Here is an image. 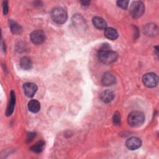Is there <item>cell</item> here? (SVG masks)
<instances>
[{"instance_id": "6da1fadb", "label": "cell", "mask_w": 159, "mask_h": 159, "mask_svg": "<svg viewBox=\"0 0 159 159\" xmlns=\"http://www.w3.org/2000/svg\"><path fill=\"white\" fill-rule=\"evenodd\" d=\"M98 57L99 60L106 65L111 64L114 62L117 58V53L109 50L108 47H103L101 49H100L98 53Z\"/></svg>"}, {"instance_id": "7a4b0ae2", "label": "cell", "mask_w": 159, "mask_h": 159, "mask_svg": "<svg viewBox=\"0 0 159 159\" xmlns=\"http://www.w3.org/2000/svg\"><path fill=\"white\" fill-rule=\"evenodd\" d=\"M50 14L53 22L58 24H62L67 20V13L66 11L61 7L53 8Z\"/></svg>"}, {"instance_id": "3957f363", "label": "cell", "mask_w": 159, "mask_h": 159, "mask_svg": "<svg viewBox=\"0 0 159 159\" xmlns=\"http://www.w3.org/2000/svg\"><path fill=\"white\" fill-rule=\"evenodd\" d=\"M145 121V116L140 111H133L130 112L127 118L129 125L133 127L140 126Z\"/></svg>"}, {"instance_id": "277c9868", "label": "cell", "mask_w": 159, "mask_h": 159, "mask_svg": "<svg viewBox=\"0 0 159 159\" xmlns=\"http://www.w3.org/2000/svg\"><path fill=\"white\" fill-rule=\"evenodd\" d=\"M145 11V6L141 1H134L130 7V12L133 18L137 19L141 17Z\"/></svg>"}, {"instance_id": "5b68a950", "label": "cell", "mask_w": 159, "mask_h": 159, "mask_svg": "<svg viewBox=\"0 0 159 159\" xmlns=\"http://www.w3.org/2000/svg\"><path fill=\"white\" fill-rule=\"evenodd\" d=\"M158 76L154 73H148L143 75L142 81L143 84L148 88H154L158 84Z\"/></svg>"}, {"instance_id": "8992f818", "label": "cell", "mask_w": 159, "mask_h": 159, "mask_svg": "<svg viewBox=\"0 0 159 159\" xmlns=\"http://www.w3.org/2000/svg\"><path fill=\"white\" fill-rule=\"evenodd\" d=\"M30 40L34 43L37 45H39L42 43L46 39L45 34L44 32L42 30H36L33 31L30 35Z\"/></svg>"}, {"instance_id": "52a82bcc", "label": "cell", "mask_w": 159, "mask_h": 159, "mask_svg": "<svg viewBox=\"0 0 159 159\" xmlns=\"http://www.w3.org/2000/svg\"><path fill=\"white\" fill-rule=\"evenodd\" d=\"M125 145L129 150H135L140 147L142 142L139 138L134 137L127 139L125 142Z\"/></svg>"}, {"instance_id": "ba28073f", "label": "cell", "mask_w": 159, "mask_h": 159, "mask_svg": "<svg viewBox=\"0 0 159 159\" xmlns=\"http://www.w3.org/2000/svg\"><path fill=\"white\" fill-rule=\"evenodd\" d=\"M23 89L25 94L29 98H32L35 94L37 90V86L32 83H25L23 85Z\"/></svg>"}, {"instance_id": "9c48e42d", "label": "cell", "mask_w": 159, "mask_h": 159, "mask_svg": "<svg viewBox=\"0 0 159 159\" xmlns=\"http://www.w3.org/2000/svg\"><path fill=\"white\" fill-rule=\"evenodd\" d=\"M101 82L104 86H108L112 85L116 82V77L112 73L106 72L103 75L101 79Z\"/></svg>"}, {"instance_id": "30bf717a", "label": "cell", "mask_w": 159, "mask_h": 159, "mask_svg": "<svg viewBox=\"0 0 159 159\" xmlns=\"http://www.w3.org/2000/svg\"><path fill=\"white\" fill-rule=\"evenodd\" d=\"M144 33L146 35L150 37L157 35L158 34V27L156 24L153 23L147 24L144 27Z\"/></svg>"}, {"instance_id": "8fae6325", "label": "cell", "mask_w": 159, "mask_h": 159, "mask_svg": "<svg viewBox=\"0 0 159 159\" xmlns=\"http://www.w3.org/2000/svg\"><path fill=\"white\" fill-rule=\"evenodd\" d=\"M114 96H115V94L112 91L107 89L101 93L100 95V98L102 102L105 103H108L113 100V99L114 98Z\"/></svg>"}, {"instance_id": "7c38bea8", "label": "cell", "mask_w": 159, "mask_h": 159, "mask_svg": "<svg viewBox=\"0 0 159 159\" xmlns=\"http://www.w3.org/2000/svg\"><path fill=\"white\" fill-rule=\"evenodd\" d=\"M16 104V95L14 91H11L10 93V101L7 107L6 114L7 116H9L14 111V106Z\"/></svg>"}, {"instance_id": "4fadbf2b", "label": "cell", "mask_w": 159, "mask_h": 159, "mask_svg": "<svg viewBox=\"0 0 159 159\" xmlns=\"http://www.w3.org/2000/svg\"><path fill=\"white\" fill-rule=\"evenodd\" d=\"M93 24L97 29L102 30L106 29L107 27L106 22L102 18L100 17H94L93 18Z\"/></svg>"}, {"instance_id": "5bb4252c", "label": "cell", "mask_w": 159, "mask_h": 159, "mask_svg": "<svg viewBox=\"0 0 159 159\" xmlns=\"http://www.w3.org/2000/svg\"><path fill=\"white\" fill-rule=\"evenodd\" d=\"M9 27L10 30L15 35H19L22 32V27L17 24L16 22L13 21L12 20H9Z\"/></svg>"}, {"instance_id": "9a60e30c", "label": "cell", "mask_w": 159, "mask_h": 159, "mask_svg": "<svg viewBox=\"0 0 159 159\" xmlns=\"http://www.w3.org/2000/svg\"><path fill=\"white\" fill-rule=\"evenodd\" d=\"M19 64L20 67L24 70H30L32 67V61L27 57H24L20 58Z\"/></svg>"}, {"instance_id": "2e32d148", "label": "cell", "mask_w": 159, "mask_h": 159, "mask_svg": "<svg viewBox=\"0 0 159 159\" xmlns=\"http://www.w3.org/2000/svg\"><path fill=\"white\" fill-rule=\"evenodd\" d=\"M28 109L33 113L38 112L40 109V102L35 99L30 100L28 103Z\"/></svg>"}, {"instance_id": "e0dca14e", "label": "cell", "mask_w": 159, "mask_h": 159, "mask_svg": "<svg viewBox=\"0 0 159 159\" xmlns=\"http://www.w3.org/2000/svg\"><path fill=\"white\" fill-rule=\"evenodd\" d=\"M104 35L109 40H113L118 37V33L114 29L109 27L104 29Z\"/></svg>"}, {"instance_id": "ac0fdd59", "label": "cell", "mask_w": 159, "mask_h": 159, "mask_svg": "<svg viewBox=\"0 0 159 159\" xmlns=\"http://www.w3.org/2000/svg\"><path fill=\"white\" fill-rule=\"evenodd\" d=\"M45 143L44 141L43 140H40L38 141L37 142H36L34 145H33L30 148V150L31 151H32L33 152L39 153L42 152L44 148H45Z\"/></svg>"}, {"instance_id": "d6986e66", "label": "cell", "mask_w": 159, "mask_h": 159, "mask_svg": "<svg viewBox=\"0 0 159 159\" xmlns=\"http://www.w3.org/2000/svg\"><path fill=\"white\" fill-rule=\"evenodd\" d=\"M112 121H113V124L116 125H120V122H121V117H120V113L118 112H116L114 115H113V117H112Z\"/></svg>"}, {"instance_id": "ffe728a7", "label": "cell", "mask_w": 159, "mask_h": 159, "mask_svg": "<svg viewBox=\"0 0 159 159\" xmlns=\"http://www.w3.org/2000/svg\"><path fill=\"white\" fill-rule=\"evenodd\" d=\"M117 4L119 7H121L122 9H126L129 4V1H125V0L117 1Z\"/></svg>"}, {"instance_id": "44dd1931", "label": "cell", "mask_w": 159, "mask_h": 159, "mask_svg": "<svg viewBox=\"0 0 159 159\" xmlns=\"http://www.w3.org/2000/svg\"><path fill=\"white\" fill-rule=\"evenodd\" d=\"M8 12V5L7 1L3 2V12L4 15H6Z\"/></svg>"}, {"instance_id": "7402d4cb", "label": "cell", "mask_w": 159, "mask_h": 159, "mask_svg": "<svg viewBox=\"0 0 159 159\" xmlns=\"http://www.w3.org/2000/svg\"><path fill=\"white\" fill-rule=\"evenodd\" d=\"M34 137H35V133H29L27 135V142H31L33 139L34 138Z\"/></svg>"}, {"instance_id": "603a6c76", "label": "cell", "mask_w": 159, "mask_h": 159, "mask_svg": "<svg viewBox=\"0 0 159 159\" xmlns=\"http://www.w3.org/2000/svg\"><path fill=\"white\" fill-rule=\"evenodd\" d=\"M81 4L83 5V6H88L90 3V1H81L80 2Z\"/></svg>"}, {"instance_id": "cb8c5ba5", "label": "cell", "mask_w": 159, "mask_h": 159, "mask_svg": "<svg viewBox=\"0 0 159 159\" xmlns=\"http://www.w3.org/2000/svg\"><path fill=\"white\" fill-rule=\"evenodd\" d=\"M4 45H5V44H4V42L2 41V47H4V46H5ZM5 50H6V48H3V50H3V51H4Z\"/></svg>"}]
</instances>
